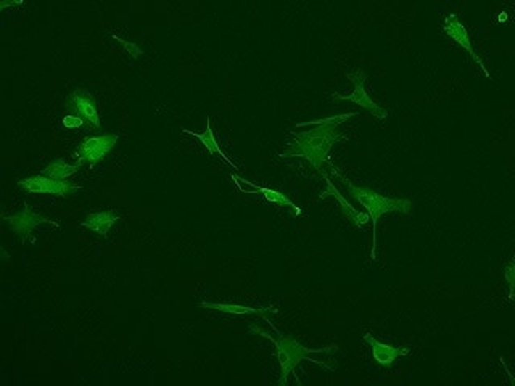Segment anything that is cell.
<instances>
[{"label":"cell","instance_id":"cell-12","mask_svg":"<svg viewBox=\"0 0 515 386\" xmlns=\"http://www.w3.org/2000/svg\"><path fill=\"white\" fill-rule=\"evenodd\" d=\"M232 180H237V182L240 184H245L248 185V187H251V190H240L241 193H261L262 197L266 198V202L269 203H276L279 206H287V208H290L295 211V214H301V209L298 208V206L292 202V200H288L285 195H283L282 192H279V190H272V188H267V187H258L256 184L250 182V180H245L241 179L239 176H235V174H232Z\"/></svg>","mask_w":515,"mask_h":386},{"label":"cell","instance_id":"cell-3","mask_svg":"<svg viewBox=\"0 0 515 386\" xmlns=\"http://www.w3.org/2000/svg\"><path fill=\"white\" fill-rule=\"evenodd\" d=\"M251 332L261 335V337L271 339V341L274 343L276 351H277V359H279V364H280V380H279L280 385L287 383V378L290 377V373L295 372V369L300 365L301 360H309V362H314V364L322 365V367H327V365L321 362V360H314L309 357V354L331 353L335 348H337V346L306 348V346H303L301 343H298L293 337H288V335L279 333V338L276 339V338H272L269 333L262 332L261 328H256V327H251Z\"/></svg>","mask_w":515,"mask_h":386},{"label":"cell","instance_id":"cell-19","mask_svg":"<svg viewBox=\"0 0 515 386\" xmlns=\"http://www.w3.org/2000/svg\"><path fill=\"white\" fill-rule=\"evenodd\" d=\"M61 124H63L65 129H77V127H82L84 124H87V122L82 120L81 116H76V115H68L63 118V121H61Z\"/></svg>","mask_w":515,"mask_h":386},{"label":"cell","instance_id":"cell-14","mask_svg":"<svg viewBox=\"0 0 515 386\" xmlns=\"http://www.w3.org/2000/svg\"><path fill=\"white\" fill-rule=\"evenodd\" d=\"M200 306L205 307V309H213V311L234 314V316H250V314H258V316H262V314L267 312V311L277 312L274 307H248V306L232 305V303H206V301H203Z\"/></svg>","mask_w":515,"mask_h":386},{"label":"cell","instance_id":"cell-10","mask_svg":"<svg viewBox=\"0 0 515 386\" xmlns=\"http://www.w3.org/2000/svg\"><path fill=\"white\" fill-rule=\"evenodd\" d=\"M364 341L369 343L370 349H372V356L375 359V362H377L379 365H382V367H388V365L393 364L395 360H398L399 357L409 356V353H411L408 348L391 346V344L379 341V339H375L370 333L364 335Z\"/></svg>","mask_w":515,"mask_h":386},{"label":"cell","instance_id":"cell-6","mask_svg":"<svg viewBox=\"0 0 515 386\" xmlns=\"http://www.w3.org/2000/svg\"><path fill=\"white\" fill-rule=\"evenodd\" d=\"M66 113L68 115L81 116L89 126H94L95 129L100 127V115L99 108H97V102L94 95L84 89H77L70 95L68 102H66Z\"/></svg>","mask_w":515,"mask_h":386},{"label":"cell","instance_id":"cell-5","mask_svg":"<svg viewBox=\"0 0 515 386\" xmlns=\"http://www.w3.org/2000/svg\"><path fill=\"white\" fill-rule=\"evenodd\" d=\"M18 187L24 188L29 193H42V195H54V197H70L71 193L79 192L82 190L81 185L71 184L70 180H58L39 174V176L26 177L18 180Z\"/></svg>","mask_w":515,"mask_h":386},{"label":"cell","instance_id":"cell-18","mask_svg":"<svg viewBox=\"0 0 515 386\" xmlns=\"http://www.w3.org/2000/svg\"><path fill=\"white\" fill-rule=\"evenodd\" d=\"M111 38L115 39L116 42H120V44L122 45V47H125V50L127 51V54L132 56L134 60H138V58H141V56H142L143 51H142V49H141V47H138L137 44H134V42H127V40H125V39L120 38V35H116V34H111Z\"/></svg>","mask_w":515,"mask_h":386},{"label":"cell","instance_id":"cell-4","mask_svg":"<svg viewBox=\"0 0 515 386\" xmlns=\"http://www.w3.org/2000/svg\"><path fill=\"white\" fill-rule=\"evenodd\" d=\"M118 140H120L118 134H103V136L84 137L73 154L76 164H79V166L89 164L90 169H94L95 164L102 161L116 147Z\"/></svg>","mask_w":515,"mask_h":386},{"label":"cell","instance_id":"cell-15","mask_svg":"<svg viewBox=\"0 0 515 386\" xmlns=\"http://www.w3.org/2000/svg\"><path fill=\"white\" fill-rule=\"evenodd\" d=\"M182 132H184V134H189V136L197 137L198 140L202 142V145L206 148V150L209 152V154H219V156L223 158L224 161H228L232 168H237L235 164L232 163V159H229L228 154H224V152L221 150L219 143H218V140H216V137H214L213 129H211V120L206 121V131H205V132H202V134H198V132H192V131H189V129H182Z\"/></svg>","mask_w":515,"mask_h":386},{"label":"cell","instance_id":"cell-1","mask_svg":"<svg viewBox=\"0 0 515 386\" xmlns=\"http://www.w3.org/2000/svg\"><path fill=\"white\" fill-rule=\"evenodd\" d=\"M358 116L356 111L344 113V115L338 116H328L324 120L317 121H308V122H298L296 127L303 126H314L312 129L305 132H292L293 140L288 142V150L279 154L280 158H305L306 161L312 164V168L321 174H324L322 166L324 163L331 161L328 153L333 148L342 134L338 131V126L342 122L351 120V118Z\"/></svg>","mask_w":515,"mask_h":386},{"label":"cell","instance_id":"cell-17","mask_svg":"<svg viewBox=\"0 0 515 386\" xmlns=\"http://www.w3.org/2000/svg\"><path fill=\"white\" fill-rule=\"evenodd\" d=\"M504 279L509 285V300H514L515 295V255L512 256V261L509 262L504 269Z\"/></svg>","mask_w":515,"mask_h":386},{"label":"cell","instance_id":"cell-16","mask_svg":"<svg viewBox=\"0 0 515 386\" xmlns=\"http://www.w3.org/2000/svg\"><path fill=\"white\" fill-rule=\"evenodd\" d=\"M79 169H81L79 164H68V163H65L63 158H58V159H55V161L49 163L40 174H44V176L52 177V179L65 180L71 176H74Z\"/></svg>","mask_w":515,"mask_h":386},{"label":"cell","instance_id":"cell-8","mask_svg":"<svg viewBox=\"0 0 515 386\" xmlns=\"http://www.w3.org/2000/svg\"><path fill=\"white\" fill-rule=\"evenodd\" d=\"M3 220L7 224H10V227L13 229L15 234H17L18 236H22L23 241L28 240L31 236V232H33L40 224H50V225H54V227H60L58 223H54V220L49 218H44V216L33 213V209H31L28 204H26L24 208L17 214L3 216Z\"/></svg>","mask_w":515,"mask_h":386},{"label":"cell","instance_id":"cell-13","mask_svg":"<svg viewBox=\"0 0 515 386\" xmlns=\"http://www.w3.org/2000/svg\"><path fill=\"white\" fill-rule=\"evenodd\" d=\"M121 218L116 216L113 211H102V213H90L87 214V218L82 220V227L89 229L95 234L102 235L103 239L108 235V232L115 225Z\"/></svg>","mask_w":515,"mask_h":386},{"label":"cell","instance_id":"cell-2","mask_svg":"<svg viewBox=\"0 0 515 386\" xmlns=\"http://www.w3.org/2000/svg\"><path fill=\"white\" fill-rule=\"evenodd\" d=\"M333 174L340 180H342L344 185H347L349 195H351V197L356 200L358 203L363 204L365 209H367V213L370 216V220H372V225H374V227H372L374 229L372 253H370V257L375 259V230H377L379 219L386 213H403V214L411 213L412 202H411V200H406V198H388V197H383L382 193L375 192V190H372V188L358 187V185H354L351 182V180L343 177L342 174H340L335 168H333Z\"/></svg>","mask_w":515,"mask_h":386},{"label":"cell","instance_id":"cell-9","mask_svg":"<svg viewBox=\"0 0 515 386\" xmlns=\"http://www.w3.org/2000/svg\"><path fill=\"white\" fill-rule=\"evenodd\" d=\"M445 33H446L447 38H451L452 40H454L456 44H459L461 47H462L464 50H466L467 54L470 55L473 60L477 61V65L480 66V68H482L483 71H485L486 77H491V76H489V73H488V70H486L485 63H483L480 56H478V55L475 54V50H473L472 40H470V38H468V33H467L466 26H464V24L459 22V18H457L454 13H451L450 17H447V18L445 19Z\"/></svg>","mask_w":515,"mask_h":386},{"label":"cell","instance_id":"cell-20","mask_svg":"<svg viewBox=\"0 0 515 386\" xmlns=\"http://www.w3.org/2000/svg\"><path fill=\"white\" fill-rule=\"evenodd\" d=\"M23 3L24 0H2V2H0V8L7 10L8 7H19V5Z\"/></svg>","mask_w":515,"mask_h":386},{"label":"cell","instance_id":"cell-11","mask_svg":"<svg viewBox=\"0 0 515 386\" xmlns=\"http://www.w3.org/2000/svg\"><path fill=\"white\" fill-rule=\"evenodd\" d=\"M322 177L326 179V182H327V190H324V192L321 193V198H326V197H328V195H331V197H335V200H337L338 204H340V208H342V213H343L344 218H347L349 223H353L354 225H356V227H363V225L367 224L370 216L365 214V213H359L358 209H354L353 206L342 197V193H340L338 190L335 188L332 180L328 179L326 174H322Z\"/></svg>","mask_w":515,"mask_h":386},{"label":"cell","instance_id":"cell-7","mask_svg":"<svg viewBox=\"0 0 515 386\" xmlns=\"http://www.w3.org/2000/svg\"><path fill=\"white\" fill-rule=\"evenodd\" d=\"M348 79L353 82L354 86V90L353 94L349 95H338L335 94V99L338 100H343V102H353L356 103V105H359L360 108H364V110H367L370 115L379 118V120H385L386 116H388V113H386L382 106H379L377 103H375L372 99H370L367 92H365V74L363 73V71H356V73H349L348 74Z\"/></svg>","mask_w":515,"mask_h":386}]
</instances>
